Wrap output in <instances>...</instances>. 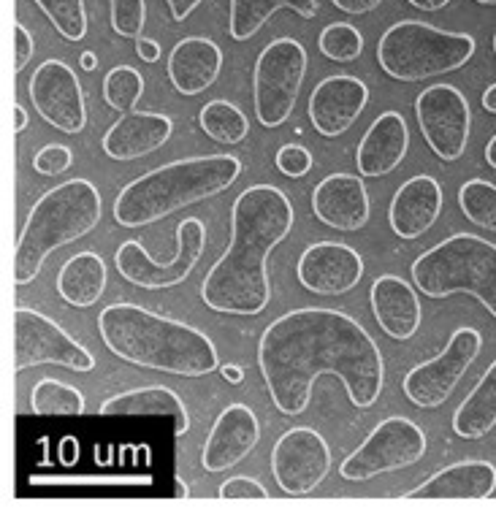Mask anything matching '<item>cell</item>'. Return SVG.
<instances>
[{"label": "cell", "instance_id": "obj_5", "mask_svg": "<svg viewBox=\"0 0 496 512\" xmlns=\"http://www.w3.org/2000/svg\"><path fill=\"white\" fill-rule=\"evenodd\" d=\"M103 201L90 179H68L38 198L14 250V282L28 285L60 247L85 239L101 223Z\"/></svg>", "mask_w": 496, "mask_h": 512}, {"label": "cell", "instance_id": "obj_33", "mask_svg": "<svg viewBox=\"0 0 496 512\" xmlns=\"http://www.w3.org/2000/svg\"><path fill=\"white\" fill-rule=\"evenodd\" d=\"M144 95V76L131 66H114L103 79V101L120 114L136 109V103Z\"/></svg>", "mask_w": 496, "mask_h": 512}, {"label": "cell", "instance_id": "obj_21", "mask_svg": "<svg viewBox=\"0 0 496 512\" xmlns=\"http://www.w3.org/2000/svg\"><path fill=\"white\" fill-rule=\"evenodd\" d=\"M496 491V466L491 461H480V458H469L450 464L440 472L426 480V483L415 485L412 491L402 494L399 499H450V502H478L488 499Z\"/></svg>", "mask_w": 496, "mask_h": 512}, {"label": "cell", "instance_id": "obj_22", "mask_svg": "<svg viewBox=\"0 0 496 512\" xmlns=\"http://www.w3.org/2000/svg\"><path fill=\"white\" fill-rule=\"evenodd\" d=\"M372 312L377 326L383 328L385 336L396 342H407L421 328V298L410 282H404L396 274H380L369 290Z\"/></svg>", "mask_w": 496, "mask_h": 512}, {"label": "cell", "instance_id": "obj_45", "mask_svg": "<svg viewBox=\"0 0 496 512\" xmlns=\"http://www.w3.org/2000/svg\"><path fill=\"white\" fill-rule=\"evenodd\" d=\"M220 374H223V380L231 382V385H239V382H244V369H242V366L225 364V366H220Z\"/></svg>", "mask_w": 496, "mask_h": 512}, {"label": "cell", "instance_id": "obj_26", "mask_svg": "<svg viewBox=\"0 0 496 512\" xmlns=\"http://www.w3.org/2000/svg\"><path fill=\"white\" fill-rule=\"evenodd\" d=\"M98 412L101 415H166L174 420L177 437H185L190 431V412L185 401L166 385H147V388H133V391L109 396L98 407Z\"/></svg>", "mask_w": 496, "mask_h": 512}, {"label": "cell", "instance_id": "obj_35", "mask_svg": "<svg viewBox=\"0 0 496 512\" xmlns=\"http://www.w3.org/2000/svg\"><path fill=\"white\" fill-rule=\"evenodd\" d=\"M36 6L47 14L52 28L66 41L76 44L87 36L85 0H36Z\"/></svg>", "mask_w": 496, "mask_h": 512}, {"label": "cell", "instance_id": "obj_36", "mask_svg": "<svg viewBox=\"0 0 496 512\" xmlns=\"http://www.w3.org/2000/svg\"><path fill=\"white\" fill-rule=\"evenodd\" d=\"M112 6V28L120 38H136L144 30L147 19V3L144 0H109Z\"/></svg>", "mask_w": 496, "mask_h": 512}, {"label": "cell", "instance_id": "obj_25", "mask_svg": "<svg viewBox=\"0 0 496 512\" xmlns=\"http://www.w3.org/2000/svg\"><path fill=\"white\" fill-rule=\"evenodd\" d=\"M220 71H223V49L209 38L188 36L171 49L169 79L177 93H204L217 82Z\"/></svg>", "mask_w": 496, "mask_h": 512}, {"label": "cell", "instance_id": "obj_24", "mask_svg": "<svg viewBox=\"0 0 496 512\" xmlns=\"http://www.w3.org/2000/svg\"><path fill=\"white\" fill-rule=\"evenodd\" d=\"M174 120L160 112H128L103 133L101 147L112 160H136L152 155L171 139Z\"/></svg>", "mask_w": 496, "mask_h": 512}, {"label": "cell", "instance_id": "obj_27", "mask_svg": "<svg viewBox=\"0 0 496 512\" xmlns=\"http://www.w3.org/2000/svg\"><path fill=\"white\" fill-rule=\"evenodd\" d=\"M106 280H109V271L98 252H76L74 258H68L57 271V293L71 307H93L101 301Z\"/></svg>", "mask_w": 496, "mask_h": 512}, {"label": "cell", "instance_id": "obj_51", "mask_svg": "<svg viewBox=\"0 0 496 512\" xmlns=\"http://www.w3.org/2000/svg\"><path fill=\"white\" fill-rule=\"evenodd\" d=\"M475 3H480V6H496V0H475Z\"/></svg>", "mask_w": 496, "mask_h": 512}, {"label": "cell", "instance_id": "obj_12", "mask_svg": "<svg viewBox=\"0 0 496 512\" xmlns=\"http://www.w3.org/2000/svg\"><path fill=\"white\" fill-rule=\"evenodd\" d=\"M55 364L71 372H93L95 355L38 309H14V369Z\"/></svg>", "mask_w": 496, "mask_h": 512}, {"label": "cell", "instance_id": "obj_34", "mask_svg": "<svg viewBox=\"0 0 496 512\" xmlns=\"http://www.w3.org/2000/svg\"><path fill=\"white\" fill-rule=\"evenodd\" d=\"M318 47L320 55L334 60V63H353L364 52V36L350 22H331L320 30Z\"/></svg>", "mask_w": 496, "mask_h": 512}, {"label": "cell", "instance_id": "obj_3", "mask_svg": "<svg viewBox=\"0 0 496 512\" xmlns=\"http://www.w3.org/2000/svg\"><path fill=\"white\" fill-rule=\"evenodd\" d=\"M98 334L109 353L141 369L177 377H204L220 369L215 342L204 331L139 304L103 307Z\"/></svg>", "mask_w": 496, "mask_h": 512}, {"label": "cell", "instance_id": "obj_44", "mask_svg": "<svg viewBox=\"0 0 496 512\" xmlns=\"http://www.w3.org/2000/svg\"><path fill=\"white\" fill-rule=\"evenodd\" d=\"M63 450H60V461H63V464L66 466H71V464H76V458H79V445H76V439H71V437H66L63 439Z\"/></svg>", "mask_w": 496, "mask_h": 512}, {"label": "cell", "instance_id": "obj_43", "mask_svg": "<svg viewBox=\"0 0 496 512\" xmlns=\"http://www.w3.org/2000/svg\"><path fill=\"white\" fill-rule=\"evenodd\" d=\"M136 55L144 60V63H158L160 60V44L155 38L139 36L136 38Z\"/></svg>", "mask_w": 496, "mask_h": 512}, {"label": "cell", "instance_id": "obj_30", "mask_svg": "<svg viewBox=\"0 0 496 512\" xmlns=\"http://www.w3.org/2000/svg\"><path fill=\"white\" fill-rule=\"evenodd\" d=\"M198 125H201V131L209 136L217 144H242L247 139V133H250V122H247V114L234 106V103L223 101V98H217V101H209L198 112Z\"/></svg>", "mask_w": 496, "mask_h": 512}, {"label": "cell", "instance_id": "obj_14", "mask_svg": "<svg viewBox=\"0 0 496 512\" xmlns=\"http://www.w3.org/2000/svg\"><path fill=\"white\" fill-rule=\"evenodd\" d=\"M331 472V447L309 426H296L272 447V475L282 494L307 496Z\"/></svg>", "mask_w": 496, "mask_h": 512}, {"label": "cell", "instance_id": "obj_50", "mask_svg": "<svg viewBox=\"0 0 496 512\" xmlns=\"http://www.w3.org/2000/svg\"><path fill=\"white\" fill-rule=\"evenodd\" d=\"M82 68H85V71H95V68H98V60H95L93 52H85V55H82Z\"/></svg>", "mask_w": 496, "mask_h": 512}, {"label": "cell", "instance_id": "obj_49", "mask_svg": "<svg viewBox=\"0 0 496 512\" xmlns=\"http://www.w3.org/2000/svg\"><path fill=\"white\" fill-rule=\"evenodd\" d=\"M486 163L496 171V133L491 136V141L486 144Z\"/></svg>", "mask_w": 496, "mask_h": 512}, {"label": "cell", "instance_id": "obj_39", "mask_svg": "<svg viewBox=\"0 0 496 512\" xmlns=\"http://www.w3.org/2000/svg\"><path fill=\"white\" fill-rule=\"evenodd\" d=\"M217 496H220V499H231V502H239V499L263 502V499H269L266 488H263L255 477H247V475L228 477V480L217 488Z\"/></svg>", "mask_w": 496, "mask_h": 512}, {"label": "cell", "instance_id": "obj_7", "mask_svg": "<svg viewBox=\"0 0 496 512\" xmlns=\"http://www.w3.org/2000/svg\"><path fill=\"white\" fill-rule=\"evenodd\" d=\"M475 55L469 33L434 28L429 22L402 19L377 41V63L396 82H423L467 66Z\"/></svg>", "mask_w": 496, "mask_h": 512}, {"label": "cell", "instance_id": "obj_28", "mask_svg": "<svg viewBox=\"0 0 496 512\" xmlns=\"http://www.w3.org/2000/svg\"><path fill=\"white\" fill-rule=\"evenodd\" d=\"M496 429V361L453 412V431L461 439H483Z\"/></svg>", "mask_w": 496, "mask_h": 512}, {"label": "cell", "instance_id": "obj_42", "mask_svg": "<svg viewBox=\"0 0 496 512\" xmlns=\"http://www.w3.org/2000/svg\"><path fill=\"white\" fill-rule=\"evenodd\" d=\"M201 3H204V0H166V6H169L174 22H185Z\"/></svg>", "mask_w": 496, "mask_h": 512}, {"label": "cell", "instance_id": "obj_37", "mask_svg": "<svg viewBox=\"0 0 496 512\" xmlns=\"http://www.w3.org/2000/svg\"><path fill=\"white\" fill-rule=\"evenodd\" d=\"M71 166H74V152L66 144H47V147L38 149L36 158H33V171L41 177L66 174Z\"/></svg>", "mask_w": 496, "mask_h": 512}, {"label": "cell", "instance_id": "obj_48", "mask_svg": "<svg viewBox=\"0 0 496 512\" xmlns=\"http://www.w3.org/2000/svg\"><path fill=\"white\" fill-rule=\"evenodd\" d=\"M483 109L496 114V82L491 87H486V93H483Z\"/></svg>", "mask_w": 496, "mask_h": 512}, {"label": "cell", "instance_id": "obj_4", "mask_svg": "<svg viewBox=\"0 0 496 512\" xmlns=\"http://www.w3.org/2000/svg\"><path fill=\"white\" fill-rule=\"evenodd\" d=\"M242 174L236 155H201L166 163L141 174L114 198V223L141 228L185 209L190 204L223 193Z\"/></svg>", "mask_w": 496, "mask_h": 512}, {"label": "cell", "instance_id": "obj_8", "mask_svg": "<svg viewBox=\"0 0 496 512\" xmlns=\"http://www.w3.org/2000/svg\"><path fill=\"white\" fill-rule=\"evenodd\" d=\"M307 76V49L296 38H274L255 60L253 103L263 128H280L296 109Z\"/></svg>", "mask_w": 496, "mask_h": 512}, {"label": "cell", "instance_id": "obj_19", "mask_svg": "<svg viewBox=\"0 0 496 512\" xmlns=\"http://www.w3.org/2000/svg\"><path fill=\"white\" fill-rule=\"evenodd\" d=\"M312 212L334 231H358L369 223L372 204L364 179L356 174H328L312 190Z\"/></svg>", "mask_w": 496, "mask_h": 512}, {"label": "cell", "instance_id": "obj_13", "mask_svg": "<svg viewBox=\"0 0 496 512\" xmlns=\"http://www.w3.org/2000/svg\"><path fill=\"white\" fill-rule=\"evenodd\" d=\"M415 117L429 149L440 160L464 155L472 128L469 101L453 84H431L415 98Z\"/></svg>", "mask_w": 496, "mask_h": 512}, {"label": "cell", "instance_id": "obj_20", "mask_svg": "<svg viewBox=\"0 0 496 512\" xmlns=\"http://www.w3.org/2000/svg\"><path fill=\"white\" fill-rule=\"evenodd\" d=\"M442 215V187L429 174L407 179L391 198L388 223L399 239H421Z\"/></svg>", "mask_w": 496, "mask_h": 512}, {"label": "cell", "instance_id": "obj_52", "mask_svg": "<svg viewBox=\"0 0 496 512\" xmlns=\"http://www.w3.org/2000/svg\"><path fill=\"white\" fill-rule=\"evenodd\" d=\"M494 55H496V33H494Z\"/></svg>", "mask_w": 496, "mask_h": 512}, {"label": "cell", "instance_id": "obj_1", "mask_svg": "<svg viewBox=\"0 0 496 512\" xmlns=\"http://www.w3.org/2000/svg\"><path fill=\"white\" fill-rule=\"evenodd\" d=\"M258 366L272 404L282 415L309 407L312 385L334 374L356 410H369L385 385L380 347L356 317L326 307L293 309L266 328L258 345Z\"/></svg>", "mask_w": 496, "mask_h": 512}, {"label": "cell", "instance_id": "obj_31", "mask_svg": "<svg viewBox=\"0 0 496 512\" xmlns=\"http://www.w3.org/2000/svg\"><path fill=\"white\" fill-rule=\"evenodd\" d=\"M87 401L79 388L55 377H44L30 391L33 415H85Z\"/></svg>", "mask_w": 496, "mask_h": 512}, {"label": "cell", "instance_id": "obj_47", "mask_svg": "<svg viewBox=\"0 0 496 512\" xmlns=\"http://www.w3.org/2000/svg\"><path fill=\"white\" fill-rule=\"evenodd\" d=\"M410 6H415V9H421V11H440L448 6L450 0H407Z\"/></svg>", "mask_w": 496, "mask_h": 512}, {"label": "cell", "instance_id": "obj_9", "mask_svg": "<svg viewBox=\"0 0 496 512\" xmlns=\"http://www.w3.org/2000/svg\"><path fill=\"white\" fill-rule=\"evenodd\" d=\"M174 236H177V252L169 261L152 258L150 252L133 239L122 242L114 252V266L122 274V280L147 290L174 288L188 280L196 269L198 258L204 255L206 225L198 217H188L174 228Z\"/></svg>", "mask_w": 496, "mask_h": 512}, {"label": "cell", "instance_id": "obj_40", "mask_svg": "<svg viewBox=\"0 0 496 512\" xmlns=\"http://www.w3.org/2000/svg\"><path fill=\"white\" fill-rule=\"evenodd\" d=\"M33 36H30V30L22 25V22H17L14 25V71L17 74H22L25 71V66L30 63V57H33Z\"/></svg>", "mask_w": 496, "mask_h": 512}, {"label": "cell", "instance_id": "obj_32", "mask_svg": "<svg viewBox=\"0 0 496 512\" xmlns=\"http://www.w3.org/2000/svg\"><path fill=\"white\" fill-rule=\"evenodd\" d=\"M459 206L469 223L496 233V185L488 179H469L459 190Z\"/></svg>", "mask_w": 496, "mask_h": 512}, {"label": "cell", "instance_id": "obj_6", "mask_svg": "<svg viewBox=\"0 0 496 512\" xmlns=\"http://www.w3.org/2000/svg\"><path fill=\"white\" fill-rule=\"evenodd\" d=\"M412 282L429 298H448L456 293L475 296L496 320V244L456 233L434 244L412 261Z\"/></svg>", "mask_w": 496, "mask_h": 512}, {"label": "cell", "instance_id": "obj_17", "mask_svg": "<svg viewBox=\"0 0 496 512\" xmlns=\"http://www.w3.org/2000/svg\"><path fill=\"white\" fill-rule=\"evenodd\" d=\"M369 103V87L350 74H334L309 95V120L323 139L350 131Z\"/></svg>", "mask_w": 496, "mask_h": 512}, {"label": "cell", "instance_id": "obj_15", "mask_svg": "<svg viewBox=\"0 0 496 512\" xmlns=\"http://www.w3.org/2000/svg\"><path fill=\"white\" fill-rule=\"evenodd\" d=\"M28 93L33 109L55 131L71 133V136L85 131V90H82L74 68L66 66L63 60H44L36 68V74L30 76Z\"/></svg>", "mask_w": 496, "mask_h": 512}, {"label": "cell", "instance_id": "obj_41", "mask_svg": "<svg viewBox=\"0 0 496 512\" xmlns=\"http://www.w3.org/2000/svg\"><path fill=\"white\" fill-rule=\"evenodd\" d=\"M334 3V9L345 11V14H369V11H375L383 0H331Z\"/></svg>", "mask_w": 496, "mask_h": 512}, {"label": "cell", "instance_id": "obj_23", "mask_svg": "<svg viewBox=\"0 0 496 512\" xmlns=\"http://www.w3.org/2000/svg\"><path fill=\"white\" fill-rule=\"evenodd\" d=\"M410 147V128L402 112L380 114L364 139L358 141L356 168L361 177H388L407 155Z\"/></svg>", "mask_w": 496, "mask_h": 512}, {"label": "cell", "instance_id": "obj_38", "mask_svg": "<svg viewBox=\"0 0 496 512\" xmlns=\"http://www.w3.org/2000/svg\"><path fill=\"white\" fill-rule=\"evenodd\" d=\"M277 168L291 179L307 177L312 171V152L307 147H301V144H285L277 152Z\"/></svg>", "mask_w": 496, "mask_h": 512}, {"label": "cell", "instance_id": "obj_46", "mask_svg": "<svg viewBox=\"0 0 496 512\" xmlns=\"http://www.w3.org/2000/svg\"><path fill=\"white\" fill-rule=\"evenodd\" d=\"M28 128V109L22 103H14V133H22Z\"/></svg>", "mask_w": 496, "mask_h": 512}, {"label": "cell", "instance_id": "obj_29", "mask_svg": "<svg viewBox=\"0 0 496 512\" xmlns=\"http://www.w3.org/2000/svg\"><path fill=\"white\" fill-rule=\"evenodd\" d=\"M280 9H291L301 19H312L320 6L318 0H231L228 33L234 41H250Z\"/></svg>", "mask_w": 496, "mask_h": 512}, {"label": "cell", "instance_id": "obj_16", "mask_svg": "<svg viewBox=\"0 0 496 512\" xmlns=\"http://www.w3.org/2000/svg\"><path fill=\"white\" fill-rule=\"evenodd\" d=\"M296 274L318 296H342L364 277V258L350 244L318 242L301 252Z\"/></svg>", "mask_w": 496, "mask_h": 512}, {"label": "cell", "instance_id": "obj_18", "mask_svg": "<svg viewBox=\"0 0 496 512\" xmlns=\"http://www.w3.org/2000/svg\"><path fill=\"white\" fill-rule=\"evenodd\" d=\"M261 439V423L247 404H228L217 415L215 426L201 450V466L209 475L225 472L250 456Z\"/></svg>", "mask_w": 496, "mask_h": 512}, {"label": "cell", "instance_id": "obj_2", "mask_svg": "<svg viewBox=\"0 0 496 512\" xmlns=\"http://www.w3.org/2000/svg\"><path fill=\"white\" fill-rule=\"evenodd\" d=\"M296 212L274 185H253L231 206V244L209 269L201 298L220 315H261L269 307V255L288 239Z\"/></svg>", "mask_w": 496, "mask_h": 512}, {"label": "cell", "instance_id": "obj_11", "mask_svg": "<svg viewBox=\"0 0 496 512\" xmlns=\"http://www.w3.org/2000/svg\"><path fill=\"white\" fill-rule=\"evenodd\" d=\"M480 350H483V334H480L478 328H456L450 334L448 345L442 347L440 353L404 374V396L415 407H421V410H437V407H442L450 399V393L456 391V385L464 380L469 366L475 364Z\"/></svg>", "mask_w": 496, "mask_h": 512}, {"label": "cell", "instance_id": "obj_10", "mask_svg": "<svg viewBox=\"0 0 496 512\" xmlns=\"http://www.w3.org/2000/svg\"><path fill=\"white\" fill-rule=\"evenodd\" d=\"M426 456V434L410 418L394 415L377 423L372 434L339 464V475L350 483L399 472Z\"/></svg>", "mask_w": 496, "mask_h": 512}]
</instances>
